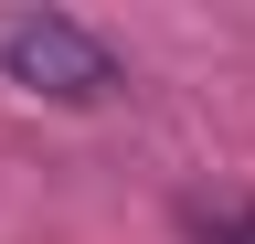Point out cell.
Masks as SVG:
<instances>
[{
    "mask_svg": "<svg viewBox=\"0 0 255 244\" xmlns=\"http://www.w3.org/2000/svg\"><path fill=\"white\" fill-rule=\"evenodd\" d=\"M191 234L202 244H255V202H191Z\"/></svg>",
    "mask_w": 255,
    "mask_h": 244,
    "instance_id": "obj_2",
    "label": "cell"
},
{
    "mask_svg": "<svg viewBox=\"0 0 255 244\" xmlns=\"http://www.w3.org/2000/svg\"><path fill=\"white\" fill-rule=\"evenodd\" d=\"M0 75L32 85V96H64V106L117 96V53L96 43L85 21H64V11H21V21H0Z\"/></svg>",
    "mask_w": 255,
    "mask_h": 244,
    "instance_id": "obj_1",
    "label": "cell"
}]
</instances>
